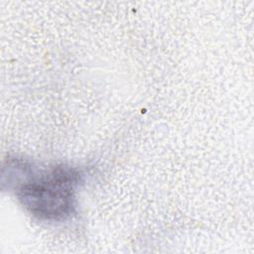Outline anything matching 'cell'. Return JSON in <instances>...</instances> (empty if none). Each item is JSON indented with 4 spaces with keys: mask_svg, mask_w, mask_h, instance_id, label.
Listing matches in <instances>:
<instances>
[{
    "mask_svg": "<svg viewBox=\"0 0 254 254\" xmlns=\"http://www.w3.org/2000/svg\"><path fill=\"white\" fill-rule=\"evenodd\" d=\"M79 181L80 175L75 169L64 165L56 166L22 183L17 195L34 216L60 220L72 213Z\"/></svg>",
    "mask_w": 254,
    "mask_h": 254,
    "instance_id": "6da1fadb",
    "label": "cell"
}]
</instances>
